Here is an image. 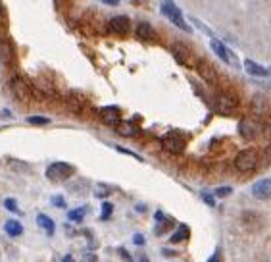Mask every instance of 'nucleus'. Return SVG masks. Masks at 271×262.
<instances>
[{"label": "nucleus", "mask_w": 271, "mask_h": 262, "mask_svg": "<svg viewBox=\"0 0 271 262\" xmlns=\"http://www.w3.org/2000/svg\"><path fill=\"white\" fill-rule=\"evenodd\" d=\"M4 229H6V233H8L10 237H18V235L24 233V225L20 224L18 220H8V222L4 224Z\"/></svg>", "instance_id": "nucleus-19"}, {"label": "nucleus", "mask_w": 271, "mask_h": 262, "mask_svg": "<svg viewBox=\"0 0 271 262\" xmlns=\"http://www.w3.org/2000/svg\"><path fill=\"white\" fill-rule=\"evenodd\" d=\"M136 37L142 39V41H154L156 39V31H154V27L146 22H142V24L136 25Z\"/></svg>", "instance_id": "nucleus-16"}, {"label": "nucleus", "mask_w": 271, "mask_h": 262, "mask_svg": "<svg viewBox=\"0 0 271 262\" xmlns=\"http://www.w3.org/2000/svg\"><path fill=\"white\" fill-rule=\"evenodd\" d=\"M172 52L175 56V60L181 64V66H188V68H196V60H194V54L190 52L188 47L181 45V43H175L172 47Z\"/></svg>", "instance_id": "nucleus-5"}, {"label": "nucleus", "mask_w": 271, "mask_h": 262, "mask_svg": "<svg viewBox=\"0 0 271 262\" xmlns=\"http://www.w3.org/2000/svg\"><path fill=\"white\" fill-rule=\"evenodd\" d=\"M208 262H222V250H216L214 256H210Z\"/></svg>", "instance_id": "nucleus-28"}, {"label": "nucleus", "mask_w": 271, "mask_h": 262, "mask_svg": "<svg viewBox=\"0 0 271 262\" xmlns=\"http://www.w3.org/2000/svg\"><path fill=\"white\" fill-rule=\"evenodd\" d=\"M37 224L48 233V235H52L54 233V229H56V225H54V222L50 220L48 216H44V214H38L37 216Z\"/></svg>", "instance_id": "nucleus-20"}, {"label": "nucleus", "mask_w": 271, "mask_h": 262, "mask_svg": "<svg viewBox=\"0 0 271 262\" xmlns=\"http://www.w3.org/2000/svg\"><path fill=\"white\" fill-rule=\"evenodd\" d=\"M116 131L120 135H124V137H135L136 133H138V127L133 122H120V124L116 125Z\"/></svg>", "instance_id": "nucleus-17"}, {"label": "nucleus", "mask_w": 271, "mask_h": 262, "mask_svg": "<svg viewBox=\"0 0 271 262\" xmlns=\"http://www.w3.org/2000/svg\"><path fill=\"white\" fill-rule=\"evenodd\" d=\"M10 91H12L14 97L18 100H22V102H29L31 97H33V91L29 87V83L20 75H14L10 79Z\"/></svg>", "instance_id": "nucleus-4"}, {"label": "nucleus", "mask_w": 271, "mask_h": 262, "mask_svg": "<svg viewBox=\"0 0 271 262\" xmlns=\"http://www.w3.org/2000/svg\"><path fill=\"white\" fill-rule=\"evenodd\" d=\"M85 208H75V210H72V212L68 214V218L70 220H74V222H81L83 220V216H85Z\"/></svg>", "instance_id": "nucleus-22"}, {"label": "nucleus", "mask_w": 271, "mask_h": 262, "mask_svg": "<svg viewBox=\"0 0 271 262\" xmlns=\"http://www.w3.org/2000/svg\"><path fill=\"white\" fill-rule=\"evenodd\" d=\"M233 193V187H220V189H216V197H229Z\"/></svg>", "instance_id": "nucleus-25"}, {"label": "nucleus", "mask_w": 271, "mask_h": 262, "mask_svg": "<svg viewBox=\"0 0 271 262\" xmlns=\"http://www.w3.org/2000/svg\"><path fill=\"white\" fill-rule=\"evenodd\" d=\"M202 199L206 200V204H210V206H216V199H214V197H210V195H202Z\"/></svg>", "instance_id": "nucleus-29"}, {"label": "nucleus", "mask_w": 271, "mask_h": 262, "mask_svg": "<svg viewBox=\"0 0 271 262\" xmlns=\"http://www.w3.org/2000/svg\"><path fill=\"white\" fill-rule=\"evenodd\" d=\"M244 68H246L248 74L256 75V77H266V75H270V70H266L264 66L252 62V60H244Z\"/></svg>", "instance_id": "nucleus-18"}, {"label": "nucleus", "mask_w": 271, "mask_h": 262, "mask_svg": "<svg viewBox=\"0 0 271 262\" xmlns=\"http://www.w3.org/2000/svg\"><path fill=\"white\" fill-rule=\"evenodd\" d=\"M162 12H164V16H166L172 24L177 25L179 29H183V31H186V33H190V25L185 22L183 14H181V10L177 8V4H175L173 0H162Z\"/></svg>", "instance_id": "nucleus-1"}, {"label": "nucleus", "mask_w": 271, "mask_h": 262, "mask_svg": "<svg viewBox=\"0 0 271 262\" xmlns=\"http://www.w3.org/2000/svg\"><path fill=\"white\" fill-rule=\"evenodd\" d=\"M60 262H74V256H70V254H66V256H64L62 260Z\"/></svg>", "instance_id": "nucleus-34"}, {"label": "nucleus", "mask_w": 271, "mask_h": 262, "mask_svg": "<svg viewBox=\"0 0 271 262\" xmlns=\"http://www.w3.org/2000/svg\"><path fill=\"white\" fill-rule=\"evenodd\" d=\"M112 33H116V35H127L129 31H131V22H129V18L127 16H114L110 20V24H108Z\"/></svg>", "instance_id": "nucleus-9"}, {"label": "nucleus", "mask_w": 271, "mask_h": 262, "mask_svg": "<svg viewBox=\"0 0 271 262\" xmlns=\"http://www.w3.org/2000/svg\"><path fill=\"white\" fill-rule=\"evenodd\" d=\"M156 222H166V218H164L162 212H156Z\"/></svg>", "instance_id": "nucleus-33"}, {"label": "nucleus", "mask_w": 271, "mask_h": 262, "mask_svg": "<svg viewBox=\"0 0 271 262\" xmlns=\"http://www.w3.org/2000/svg\"><path fill=\"white\" fill-rule=\"evenodd\" d=\"M216 110L222 114H231L236 110V100L233 97H229V95H218L216 97Z\"/></svg>", "instance_id": "nucleus-10"}, {"label": "nucleus", "mask_w": 271, "mask_h": 262, "mask_svg": "<svg viewBox=\"0 0 271 262\" xmlns=\"http://www.w3.org/2000/svg\"><path fill=\"white\" fill-rule=\"evenodd\" d=\"M162 145H164V149L168 152H172V154H181L185 150V139L181 135H177V133H170V135H166L162 139Z\"/></svg>", "instance_id": "nucleus-7"}, {"label": "nucleus", "mask_w": 271, "mask_h": 262, "mask_svg": "<svg viewBox=\"0 0 271 262\" xmlns=\"http://www.w3.org/2000/svg\"><path fill=\"white\" fill-rule=\"evenodd\" d=\"M104 4H110V6H116V4H120L122 0H102Z\"/></svg>", "instance_id": "nucleus-32"}, {"label": "nucleus", "mask_w": 271, "mask_h": 262, "mask_svg": "<svg viewBox=\"0 0 271 262\" xmlns=\"http://www.w3.org/2000/svg\"><path fill=\"white\" fill-rule=\"evenodd\" d=\"M100 116H102V120H104L106 124H110V125H118L122 122V112H120L118 106H104V108L100 110Z\"/></svg>", "instance_id": "nucleus-13"}, {"label": "nucleus", "mask_w": 271, "mask_h": 262, "mask_svg": "<svg viewBox=\"0 0 271 262\" xmlns=\"http://www.w3.org/2000/svg\"><path fill=\"white\" fill-rule=\"evenodd\" d=\"M140 262H148V258L146 256H140Z\"/></svg>", "instance_id": "nucleus-36"}, {"label": "nucleus", "mask_w": 271, "mask_h": 262, "mask_svg": "<svg viewBox=\"0 0 271 262\" xmlns=\"http://www.w3.org/2000/svg\"><path fill=\"white\" fill-rule=\"evenodd\" d=\"M0 62L12 66L16 62V47L8 37H0Z\"/></svg>", "instance_id": "nucleus-6"}, {"label": "nucleus", "mask_w": 271, "mask_h": 262, "mask_svg": "<svg viewBox=\"0 0 271 262\" xmlns=\"http://www.w3.org/2000/svg\"><path fill=\"white\" fill-rule=\"evenodd\" d=\"M112 210H114V206H112V202H102V220H108L110 218Z\"/></svg>", "instance_id": "nucleus-24"}, {"label": "nucleus", "mask_w": 271, "mask_h": 262, "mask_svg": "<svg viewBox=\"0 0 271 262\" xmlns=\"http://www.w3.org/2000/svg\"><path fill=\"white\" fill-rule=\"evenodd\" d=\"M190 235V229L186 225H179V229L175 231V235H172V243H179V241H185Z\"/></svg>", "instance_id": "nucleus-21"}, {"label": "nucleus", "mask_w": 271, "mask_h": 262, "mask_svg": "<svg viewBox=\"0 0 271 262\" xmlns=\"http://www.w3.org/2000/svg\"><path fill=\"white\" fill-rule=\"evenodd\" d=\"M120 256H122V258H124L125 262H133V258H131V254H129V252H127L125 249H120Z\"/></svg>", "instance_id": "nucleus-27"}, {"label": "nucleus", "mask_w": 271, "mask_h": 262, "mask_svg": "<svg viewBox=\"0 0 271 262\" xmlns=\"http://www.w3.org/2000/svg\"><path fill=\"white\" fill-rule=\"evenodd\" d=\"M54 204H56V206H60V208H64V206H66V202H64V199L62 197H54Z\"/></svg>", "instance_id": "nucleus-30"}, {"label": "nucleus", "mask_w": 271, "mask_h": 262, "mask_svg": "<svg viewBox=\"0 0 271 262\" xmlns=\"http://www.w3.org/2000/svg\"><path fill=\"white\" fill-rule=\"evenodd\" d=\"M210 47H212V50L222 58L223 62L231 64V66H238V60H236V56H234L231 50L227 49L225 45H223L222 41H218V39H212V43H210Z\"/></svg>", "instance_id": "nucleus-8"}, {"label": "nucleus", "mask_w": 271, "mask_h": 262, "mask_svg": "<svg viewBox=\"0 0 271 262\" xmlns=\"http://www.w3.org/2000/svg\"><path fill=\"white\" fill-rule=\"evenodd\" d=\"M4 206H6L8 210H12V212H18V204H16V200H14V199L4 200Z\"/></svg>", "instance_id": "nucleus-26"}, {"label": "nucleus", "mask_w": 271, "mask_h": 262, "mask_svg": "<svg viewBox=\"0 0 271 262\" xmlns=\"http://www.w3.org/2000/svg\"><path fill=\"white\" fill-rule=\"evenodd\" d=\"M240 222H242V225L246 227L248 231H256L262 225V216L258 212H254V210H244L240 214Z\"/></svg>", "instance_id": "nucleus-11"}, {"label": "nucleus", "mask_w": 271, "mask_h": 262, "mask_svg": "<svg viewBox=\"0 0 271 262\" xmlns=\"http://www.w3.org/2000/svg\"><path fill=\"white\" fill-rule=\"evenodd\" d=\"M2 16H4V10H2V4H0V20H2Z\"/></svg>", "instance_id": "nucleus-35"}, {"label": "nucleus", "mask_w": 271, "mask_h": 262, "mask_svg": "<svg viewBox=\"0 0 271 262\" xmlns=\"http://www.w3.org/2000/svg\"><path fill=\"white\" fill-rule=\"evenodd\" d=\"M133 241H135L136 245H142V243H144V237H142V235H135V237H133Z\"/></svg>", "instance_id": "nucleus-31"}, {"label": "nucleus", "mask_w": 271, "mask_h": 262, "mask_svg": "<svg viewBox=\"0 0 271 262\" xmlns=\"http://www.w3.org/2000/svg\"><path fill=\"white\" fill-rule=\"evenodd\" d=\"M75 168L68 162H54L46 168V177L52 181H66L74 175Z\"/></svg>", "instance_id": "nucleus-3"}, {"label": "nucleus", "mask_w": 271, "mask_h": 262, "mask_svg": "<svg viewBox=\"0 0 271 262\" xmlns=\"http://www.w3.org/2000/svg\"><path fill=\"white\" fill-rule=\"evenodd\" d=\"M238 133L250 141V139H254L258 135V124H254L250 118H244V120L238 124Z\"/></svg>", "instance_id": "nucleus-14"}, {"label": "nucleus", "mask_w": 271, "mask_h": 262, "mask_svg": "<svg viewBox=\"0 0 271 262\" xmlns=\"http://www.w3.org/2000/svg\"><path fill=\"white\" fill-rule=\"evenodd\" d=\"M252 195L260 200L271 199V179H260L258 183H254V187H252Z\"/></svg>", "instance_id": "nucleus-12"}, {"label": "nucleus", "mask_w": 271, "mask_h": 262, "mask_svg": "<svg viewBox=\"0 0 271 262\" xmlns=\"http://www.w3.org/2000/svg\"><path fill=\"white\" fill-rule=\"evenodd\" d=\"M196 70L198 74H200V77L204 79V81H208V83H214L216 79H218V74H216V68L212 66V64L208 62H196Z\"/></svg>", "instance_id": "nucleus-15"}, {"label": "nucleus", "mask_w": 271, "mask_h": 262, "mask_svg": "<svg viewBox=\"0 0 271 262\" xmlns=\"http://www.w3.org/2000/svg\"><path fill=\"white\" fill-rule=\"evenodd\" d=\"M27 122L33 125H46L50 124L48 118H40V116H31V118H27Z\"/></svg>", "instance_id": "nucleus-23"}, {"label": "nucleus", "mask_w": 271, "mask_h": 262, "mask_svg": "<svg viewBox=\"0 0 271 262\" xmlns=\"http://www.w3.org/2000/svg\"><path fill=\"white\" fill-rule=\"evenodd\" d=\"M256 166H258V152L254 149L242 150L234 158V168L238 172H252V170H256Z\"/></svg>", "instance_id": "nucleus-2"}]
</instances>
